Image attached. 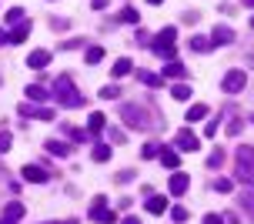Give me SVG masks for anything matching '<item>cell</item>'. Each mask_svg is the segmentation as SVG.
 I'll list each match as a JSON object with an SVG mask.
<instances>
[{"mask_svg":"<svg viewBox=\"0 0 254 224\" xmlns=\"http://www.w3.org/2000/svg\"><path fill=\"white\" fill-rule=\"evenodd\" d=\"M244 84H248V74H244V71H228L224 80H221V90H224V94H241Z\"/></svg>","mask_w":254,"mask_h":224,"instance_id":"cell-5","label":"cell"},{"mask_svg":"<svg viewBox=\"0 0 254 224\" xmlns=\"http://www.w3.org/2000/svg\"><path fill=\"white\" fill-rule=\"evenodd\" d=\"M27 34H30V24H27V20H20V24H13V27H10L7 40H10V44H24Z\"/></svg>","mask_w":254,"mask_h":224,"instance_id":"cell-11","label":"cell"},{"mask_svg":"<svg viewBox=\"0 0 254 224\" xmlns=\"http://www.w3.org/2000/svg\"><path fill=\"white\" fill-rule=\"evenodd\" d=\"M121 20H127V24H137V10H134V7H124V10H121Z\"/></svg>","mask_w":254,"mask_h":224,"instance_id":"cell-33","label":"cell"},{"mask_svg":"<svg viewBox=\"0 0 254 224\" xmlns=\"http://www.w3.org/2000/svg\"><path fill=\"white\" fill-rule=\"evenodd\" d=\"M44 148H47V154H54V157H67V154H70V144H64V141H47Z\"/></svg>","mask_w":254,"mask_h":224,"instance_id":"cell-15","label":"cell"},{"mask_svg":"<svg viewBox=\"0 0 254 224\" xmlns=\"http://www.w3.org/2000/svg\"><path fill=\"white\" fill-rule=\"evenodd\" d=\"M44 224H57V221H44Z\"/></svg>","mask_w":254,"mask_h":224,"instance_id":"cell-46","label":"cell"},{"mask_svg":"<svg viewBox=\"0 0 254 224\" xmlns=\"http://www.w3.org/2000/svg\"><path fill=\"white\" fill-rule=\"evenodd\" d=\"M0 224H20V221H7V218H3V221H0Z\"/></svg>","mask_w":254,"mask_h":224,"instance_id":"cell-43","label":"cell"},{"mask_svg":"<svg viewBox=\"0 0 254 224\" xmlns=\"http://www.w3.org/2000/svg\"><path fill=\"white\" fill-rule=\"evenodd\" d=\"M147 3H154V7H157V3H164V0H147Z\"/></svg>","mask_w":254,"mask_h":224,"instance_id":"cell-44","label":"cell"},{"mask_svg":"<svg viewBox=\"0 0 254 224\" xmlns=\"http://www.w3.org/2000/svg\"><path fill=\"white\" fill-rule=\"evenodd\" d=\"M121 121H124L127 127L144 131V127H147V114H144V107H137V104H124V107H121Z\"/></svg>","mask_w":254,"mask_h":224,"instance_id":"cell-4","label":"cell"},{"mask_svg":"<svg viewBox=\"0 0 254 224\" xmlns=\"http://www.w3.org/2000/svg\"><path fill=\"white\" fill-rule=\"evenodd\" d=\"M17 111H20V117H40V121H54V111H47V107H30V104H20Z\"/></svg>","mask_w":254,"mask_h":224,"instance_id":"cell-9","label":"cell"},{"mask_svg":"<svg viewBox=\"0 0 254 224\" xmlns=\"http://www.w3.org/2000/svg\"><path fill=\"white\" fill-rule=\"evenodd\" d=\"M171 218H174V224H184V221H188V211H184V208H174Z\"/></svg>","mask_w":254,"mask_h":224,"instance_id":"cell-35","label":"cell"},{"mask_svg":"<svg viewBox=\"0 0 254 224\" xmlns=\"http://www.w3.org/2000/svg\"><path fill=\"white\" fill-rule=\"evenodd\" d=\"M157 157H161V164H164L167 171H178V150H171V148H157Z\"/></svg>","mask_w":254,"mask_h":224,"instance_id":"cell-12","label":"cell"},{"mask_svg":"<svg viewBox=\"0 0 254 224\" xmlns=\"http://www.w3.org/2000/svg\"><path fill=\"white\" fill-rule=\"evenodd\" d=\"M171 97H174V100H188L190 87H188V84H174V87H171Z\"/></svg>","mask_w":254,"mask_h":224,"instance_id":"cell-26","label":"cell"},{"mask_svg":"<svg viewBox=\"0 0 254 224\" xmlns=\"http://www.w3.org/2000/svg\"><path fill=\"white\" fill-rule=\"evenodd\" d=\"M144 157H157V144H154V141L144 148Z\"/></svg>","mask_w":254,"mask_h":224,"instance_id":"cell-37","label":"cell"},{"mask_svg":"<svg viewBox=\"0 0 254 224\" xmlns=\"http://www.w3.org/2000/svg\"><path fill=\"white\" fill-rule=\"evenodd\" d=\"M64 134H70V141H74V144H84V141H90L87 131H80V127H74V124H64Z\"/></svg>","mask_w":254,"mask_h":224,"instance_id":"cell-18","label":"cell"},{"mask_svg":"<svg viewBox=\"0 0 254 224\" xmlns=\"http://www.w3.org/2000/svg\"><path fill=\"white\" fill-rule=\"evenodd\" d=\"M3 40H7V30H0V44H3Z\"/></svg>","mask_w":254,"mask_h":224,"instance_id":"cell-42","label":"cell"},{"mask_svg":"<svg viewBox=\"0 0 254 224\" xmlns=\"http://www.w3.org/2000/svg\"><path fill=\"white\" fill-rule=\"evenodd\" d=\"M188 187H190V177L188 174H174L171 177V184H167V191H171V194H174V198H184V194H188Z\"/></svg>","mask_w":254,"mask_h":224,"instance_id":"cell-7","label":"cell"},{"mask_svg":"<svg viewBox=\"0 0 254 224\" xmlns=\"http://www.w3.org/2000/svg\"><path fill=\"white\" fill-rule=\"evenodd\" d=\"M147 211H151V214H164L167 211V201L154 194V198H147Z\"/></svg>","mask_w":254,"mask_h":224,"instance_id":"cell-23","label":"cell"},{"mask_svg":"<svg viewBox=\"0 0 254 224\" xmlns=\"http://www.w3.org/2000/svg\"><path fill=\"white\" fill-rule=\"evenodd\" d=\"M244 3H248V7H251V10H254V0H244Z\"/></svg>","mask_w":254,"mask_h":224,"instance_id":"cell-45","label":"cell"},{"mask_svg":"<svg viewBox=\"0 0 254 224\" xmlns=\"http://www.w3.org/2000/svg\"><path fill=\"white\" fill-rule=\"evenodd\" d=\"M204 224H224V218H221V214H207V218H204Z\"/></svg>","mask_w":254,"mask_h":224,"instance_id":"cell-38","label":"cell"},{"mask_svg":"<svg viewBox=\"0 0 254 224\" xmlns=\"http://www.w3.org/2000/svg\"><path fill=\"white\" fill-rule=\"evenodd\" d=\"M184 117H188V124H194V121H204V117H207V104H194V107H190Z\"/></svg>","mask_w":254,"mask_h":224,"instance_id":"cell-19","label":"cell"},{"mask_svg":"<svg viewBox=\"0 0 254 224\" xmlns=\"http://www.w3.org/2000/svg\"><path fill=\"white\" fill-rule=\"evenodd\" d=\"M20 20H24V10L20 7H10L7 10V24H20Z\"/></svg>","mask_w":254,"mask_h":224,"instance_id":"cell-29","label":"cell"},{"mask_svg":"<svg viewBox=\"0 0 254 224\" xmlns=\"http://www.w3.org/2000/svg\"><path fill=\"white\" fill-rule=\"evenodd\" d=\"M47 94H51V90L40 87V84H27V97L30 100H47Z\"/></svg>","mask_w":254,"mask_h":224,"instance_id":"cell-22","label":"cell"},{"mask_svg":"<svg viewBox=\"0 0 254 224\" xmlns=\"http://www.w3.org/2000/svg\"><path fill=\"white\" fill-rule=\"evenodd\" d=\"M10 131H0V150H10Z\"/></svg>","mask_w":254,"mask_h":224,"instance_id":"cell-36","label":"cell"},{"mask_svg":"<svg viewBox=\"0 0 254 224\" xmlns=\"http://www.w3.org/2000/svg\"><path fill=\"white\" fill-rule=\"evenodd\" d=\"M251 124H254V114H251Z\"/></svg>","mask_w":254,"mask_h":224,"instance_id":"cell-47","label":"cell"},{"mask_svg":"<svg viewBox=\"0 0 254 224\" xmlns=\"http://www.w3.org/2000/svg\"><path fill=\"white\" fill-rule=\"evenodd\" d=\"M124 224H140V221H137V218H124Z\"/></svg>","mask_w":254,"mask_h":224,"instance_id":"cell-41","label":"cell"},{"mask_svg":"<svg viewBox=\"0 0 254 224\" xmlns=\"http://www.w3.org/2000/svg\"><path fill=\"white\" fill-rule=\"evenodd\" d=\"M24 177L40 184V181H47V171H44V167H37V164H27V167H24Z\"/></svg>","mask_w":254,"mask_h":224,"instance_id":"cell-17","label":"cell"},{"mask_svg":"<svg viewBox=\"0 0 254 224\" xmlns=\"http://www.w3.org/2000/svg\"><path fill=\"white\" fill-rule=\"evenodd\" d=\"M47 64H51V50H34L27 57V67H34V71H44Z\"/></svg>","mask_w":254,"mask_h":224,"instance_id":"cell-10","label":"cell"},{"mask_svg":"<svg viewBox=\"0 0 254 224\" xmlns=\"http://www.w3.org/2000/svg\"><path fill=\"white\" fill-rule=\"evenodd\" d=\"M207 47H211L207 37H190V50H207Z\"/></svg>","mask_w":254,"mask_h":224,"instance_id":"cell-31","label":"cell"},{"mask_svg":"<svg viewBox=\"0 0 254 224\" xmlns=\"http://www.w3.org/2000/svg\"><path fill=\"white\" fill-rule=\"evenodd\" d=\"M3 218H7V221H20V218H24V204H20V201H10V204L3 208Z\"/></svg>","mask_w":254,"mask_h":224,"instance_id":"cell-16","label":"cell"},{"mask_svg":"<svg viewBox=\"0 0 254 224\" xmlns=\"http://www.w3.org/2000/svg\"><path fill=\"white\" fill-rule=\"evenodd\" d=\"M174 144H178V150H197V148H201V141L190 134L188 127H184V131H181V134L174 137Z\"/></svg>","mask_w":254,"mask_h":224,"instance_id":"cell-8","label":"cell"},{"mask_svg":"<svg viewBox=\"0 0 254 224\" xmlns=\"http://www.w3.org/2000/svg\"><path fill=\"white\" fill-rule=\"evenodd\" d=\"M211 191H217V194H228V191H231V181H228V177H217Z\"/></svg>","mask_w":254,"mask_h":224,"instance_id":"cell-30","label":"cell"},{"mask_svg":"<svg viewBox=\"0 0 254 224\" xmlns=\"http://www.w3.org/2000/svg\"><path fill=\"white\" fill-rule=\"evenodd\" d=\"M104 131V114H90V121H87V134H101Z\"/></svg>","mask_w":254,"mask_h":224,"instance_id":"cell-21","label":"cell"},{"mask_svg":"<svg viewBox=\"0 0 254 224\" xmlns=\"http://www.w3.org/2000/svg\"><path fill=\"white\" fill-rule=\"evenodd\" d=\"M217 127H221V121H207V137H214Z\"/></svg>","mask_w":254,"mask_h":224,"instance_id":"cell-39","label":"cell"},{"mask_svg":"<svg viewBox=\"0 0 254 224\" xmlns=\"http://www.w3.org/2000/svg\"><path fill=\"white\" fill-rule=\"evenodd\" d=\"M231 40H234V30H231V27H214L211 47H221V44H231Z\"/></svg>","mask_w":254,"mask_h":224,"instance_id":"cell-13","label":"cell"},{"mask_svg":"<svg viewBox=\"0 0 254 224\" xmlns=\"http://www.w3.org/2000/svg\"><path fill=\"white\" fill-rule=\"evenodd\" d=\"M101 57H104L101 47H90V50H87V64H101Z\"/></svg>","mask_w":254,"mask_h":224,"instance_id":"cell-34","label":"cell"},{"mask_svg":"<svg viewBox=\"0 0 254 224\" xmlns=\"http://www.w3.org/2000/svg\"><path fill=\"white\" fill-rule=\"evenodd\" d=\"M140 84H147V87H164V77H157V74H151V71H140Z\"/></svg>","mask_w":254,"mask_h":224,"instance_id":"cell-20","label":"cell"},{"mask_svg":"<svg viewBox=\"0 0 254 224\" xmlns=\"http://www.w3.org/2000/svg\"><path fill=\"white\" fill-rule=\"evenodd\" d=\"M234 174L244 184H254V148L251 144H241L234 150Z\"/></svg>","mask_w":254,"mask_h":224,"instance_id":"cell-1","label":"cell"},{"mask_svg":"<svg viewBox=\"0 0 254 224\" xmlns=\"http://www.w3.org/2000/svg\"><path fill=\"white\" fill-rule=\"evenodd\" d=\"M107 7V0H94V10H104Z\"/></svg>","mask_w":254,"mask_h":224,"instance_id":"cell-40","label":"cell"},{"mask_svg":"<svg viewBox=\"0 0 254 224\" xmlns=\"http://www.w3.org/2000/svg\"><path fill=\"white\" fill-rule=\"evenodd\" d=\"M174 44H178V30H174V27L161 30V34L151 40L154 54H157V57H164V61H174V57H178V47H174Z\"/></svg>","mask_w":254,"mask_h":224,"instance_id":"cell-2","label":"cell"},{"mask_svg":"<svg viewBox=\"0 0 254 224\" xmlns=\"http://www.w3.org/2000/svg\"><path fill=\"white\" fill-rule=\"evenodd\" d=\"M251 30H254V20H251Z\"/></svg>","mask_w":254,"mask_h":224,"instance_id":"cell-48","label":"cell"},{"mask_svg":"<svg viewBox=\"0 0 254 224\" xmlns=\"http://www.w3.org/2000/svg\"><path fill=\"white\" fill-rule=\"evenodd\" d=\"M54 97L61 100L64 107H80V104H84V94H77V87L70 84V77H57V80H54Z\"/></svg>","mask_w":254,"mask_h":224,"instance_id":"cell-3","label":"cell"},{"mask_svg":"<svg viewBox=\"0 0 254 224\" xmlns=\"http://www.w3.org/2000/svg\"><path fill=\"white\" fill-rule=\"evenodd\" d=\"M107 157H111V148H107V144H97V148H94V161L101 164V161H107Z\"/></svg>","mask_w":254,"mask_h":224,"instance_id":"cell-28","label":"cell"},{"mask_svg":"<svg viewBox=\"0 0 254 224\" xmlns=\"http://www.w3.org/2000/svg\"><path fill=\"white\" fill-rule=\"evenodd\" d=\"M164 77H184V64H181V61H167Z\"/></svg>","mask_w":254,"mask_h":224,"instance_id":"cell-24","label":"cell"},{"mask_svg":"<svg viewBox=\"0 0 254 224\" xmlns=\"http://www.w3.org/2000/svg\"><path fill=\"white\" fill-rule=\"evenodd\" d=\"M221 164H224V150L214 148V150H211V157H207V167H211V171H217Z\"/></svg>","mask_w":254,"mask_h":224,"instance_id":"cell-25","label":"cell"},{"mask_svg":"<svg viewBox=\"0 0 254 224\" xmlns=\"http://www.w3.org/2000/svg\"><path fill=\"white\" fill-rule=\"evenodd\" d=\"M117 94H121V87H117V84H114V87H111V84H107V87H101V97L104 100H114Z\"/></svg>","mask_w":254,"mask_h":224,"instance_id":"cell-32","label":"cell"},{"mask_svg":"<svg viewBox=\"0 0 254 224\" xmlns=\"http://www.w3.org/2000/svg\"><path fill=\"white\" fill-rule=\"evenodd\" d=\"M241 208L248 211V221H254V187L251 184L241 191Z\"/></svg>","mask_w":254,"mask_h":224,"instance_id":"cell-14","label":"cell"},{"mask_svg":"<svg viewBox=\"0 0 254 224\" xmlns=\"http://www.w3.org/2000/svg\"><path fill=\"white\" fill-rule=\"evenodd\" d=\"M90 218H94L97 224H111V221H114V214L107 211V198H104V194L94 198V204H90Z\"/></svg>","mask_w":254,"mask_h":224,"instance_id":"cell-6","label":"cell"},{"mask_svg":"<svg viewBox=\"0 0 254 224\" xmlns=\"http://www.w3.org/2000/svg\"><path fill=\"white\" fill-rule=\"evenodd\" d=\"M124 74H130V61H127V57H121V61L114 64V77H124Z\"/></svg>","mask_w":254,"mask_h":224,"instance_id":"cell-27","label":"cell"}]
</instances>
